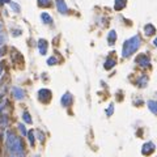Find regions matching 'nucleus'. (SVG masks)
<instances>
[{"mask_svg": "<svg viewBox=\"0 0 157 157\" xmlns=\"http://www.w3.org/2000/svg\"><path fill=\"white\" fill-rule=\"evenodd\" d=\"M5 3H9L11 4L12 2H11V0H0V4H5Z\"/></svg>", "mask_w": 157, "mask_h": 157, "instance_id": "nucleus-32", "label": "nucleus"}, {"mask_svg": "<svg viewBox=\"0 0 157 157\" xmlns=\"http://www.w3.org/2000/svg\"><path fill=\"white\" fill-rule=\"evenodd\" d=\"M115 41H117V33L114 30H111L109 33V35H107V42H109V45H114Z\"/></svg>", "mask_w": 157, "mask_h": 157, "instance_id": "nucleus-14", "label": "nucleus"}, {"mask_svg": "<svg viewBox=\"0 0 157 157\" xmlns=\"http://www.w3.org/2000/svg\"><path fill=\"white\" fill-rule=\"evenodd\" d=\"M8 126V117L7 115H2V127Z\"/></svg>", "mask_w": 157, "mask_h": 157, "instance_id": "nucleus-24", "label": "nucleus"}, {"mask_svg": "<svg viewBox=\"0 0 157 157\" xmlns=\"http://www.w3.org/2000/svg\"><path fill=\"white\" fill-rule=\"evenodd\" d=\"M28 139H29V143H30V145L33 147V145H34V143H35V132H34L33 130L28 132Z\"/></svg>", "mask_w": 157, "mask_h": 157, "instance_id": "nucleus-17", "label": "nucleus"}, {"mask_svg": "<svg viewBox=\"0 0 157 157\" xmlns=\"http://www.w3.org/2000/svg\"><path fill=\"white\" fill-rule=\"evenodd\" d=\"M11 92H12V96L18 101L25 98V91L20 87H13L12 89H11Z\"/></svg>", "mask_w": 157, "mask_h": 157, "instance_id": "nucleus-6", "label": "nucleus"}, {"mask_svg": "<svg viewBox=\"0 0 157 157\" xmlns=\"http://www.w3.org/2000/svg\"><path fill=\"white\" fill-rule=\"evenodd\" d=\"M21 34V30H18V29H16V30H13V35L14 37H18Z\"/></svg>", "mask_w": 157, "mask_h": 157, "instance_id": "nucleus-30", "label": "nucleus"}, {"mask_svg": "<svg viewBox=\"0 0 157 157\" xmlns=\"http://www.w3.org/2000/svg\"><path fill=\"white\" fill-rule=\"evenodd\" d=\"M39 5H43V7H47L50 3H48V0H38Z\"/></svg>", "mask_w": 157, "mask_h": 157, "instance_id": "nucleus-27", "label": "nucleus"}, {"mask_svg": "<svg viewBox=\"0 0 157 157\" xmlns=\"http://www.w3.org/2000/svg\"><path fill=\"white\" fill-rule=\"evenodd\" d=\"M60 102H62V105L64 107H68L71 103H72V94H71V93H64V94H63V97H62V100H60Z\"/></svg>", "mask_w": 157, "mask_h": 157, "instance_id": "nucleus-7", "label": "nucleus"}, {"mask_svg": "<svg viewBox=\"0 0 157 157\" xmlns=\"http://www.w3.org/2000/svg\"><path fill=\"white\" fill-rule=\"evenodd\" d=\"M156 149V145L152 143V141H148V143L143 144V147H141V153H143L144 156H151L153 152H155Z\"/></svg>", "mask_w": 157, "mask_h": 157, "instance_id": "nucleus-4", "label": "nucleus"}, {"mask_svg": "<svg viewBox=\"0 0 157 157\" xmlns=\"http://www.w3.org/2000/svg\"><path fill=\"white\" fill-rule=\"evenodd\" d=\"M26 153L25 151H21V152H13V153H9L7 157H25Z\"/></svg>", "mask_w": 157, "mask_h": 157, "instance_id": "nucleus-20", "label": "nucleus"}, {"mask_svg": "<svg viewBox=\"0 0 157 157\" xmlns=\"http://www.w3.org/2000/svg\"><path fill=\"white\" fill-rule=\"evenodd\" d=\"M3 73H4V63H0V77L3 76Z\"/></svg>", "mask_w": 157, "mask_h": 157, "instance_id": "nucleus-28", "label": "nucleus"}, {"mask_svg": "<svg viewBox=\"0 0 157 157\" xmlns=\"http://www.w3.org/2000/svg\"><path fill=\"white\" fill-rule=\"evenodd\" d=\"M0 127H2V115H0Z\"/></svg>", "mask_w": 157, "mask_h": 157, "instance_id": "nucleus-34", "label": "nucleus"}, {"mask_svg": "<svg viewBox=\"0 0 157 157\" xmlns=\"http://www.w3.org/2000/svg\"><path fill=\"white\" fill-rule=\"evenodd\" d=\"M148 107H149V110H151L153 114L157 115V102H156V101H153V100L148 101Z\"/></svg>", "mask_w": 157, "mask_h": 157, "instance_id": "nucleus-13", "label": "nucleus"}, {"mask_svg": "<svg viewBox=\"0 0 157 157\" xmlns=\"http://www.w3.org/2000/svg\"><path fill=\"white\" fill-rule=\"evenodd\" d=\"M144 33L147 35H152V34H155L156 33V29H155V26H153L152 24H147L144 26Z\"/></svg>", "mask_w": 157, "mask_h": 157, "instance_id": "nucleus-11", "label": "nucleus"}, {"mask_svg": "<svg viewBox=\"0 0 157 157\" xmlns=\"http://www.w3.org/2000/svg\"><path fill=\"white\" fill-rule=\"evenodd\" d=\"M5 42H7V34L0 30V46H4Z\"/></svg>", "mask_w": 157, "mask_h": 157, "instance_id": "nucleus-21", "label": "nucleus"}, {"mask_svg": "<svg viewBox=\"0 0 157 157\" xmlns=\"http://www.w3.org/2000/svg\"><path fill=\"white\" fill-rule=\"evenodd\" d=\"M34 157H39V155H35V156H34Z\"/></svg>", "mask_w": 157, "mask_h": 157, "instance_id": "nucleus-36", "label": "nucleus"}, {"mask_svg": "<svg viewBox=\"0 0 157 157\" xmlns=\"http://www.w3.org/2000/svg\"><path fill=\"white\" fill-rule=\"evenodd\" d=\"M115 63H117V62H115L114 60V59H111V58H109V59H106V62H105V69H111V68H113V67L115 66Z\"/></svg>", "mask_w": 157, "mask_h": 157, "instance_id": "nucleus-15", "label": "nucleus"}, {"mask_svg": "<svg viewBox=\"0 0 157 157\" xmlns=\"http://www.w3.org/2000/svg\"><path fill=\"white\" fill-rule=\"evenodd\" d=\"M41 18H42V21L45 22V24H47V25H50L51 22H52V18H51V16L48 13H45L43 12L42 14H41Z\"/></svg>", "mask_w": 157, "mask_h": 157, "instance_id": "nucleus-16", "label": "nucleus"}, {"mask_svg": "<svg viewBox=\"0 0 157 157\" xmlns=\"http://www.w3.org/2000/svg\"><path fill=\"white\" fill-rule=\"evenodd\" d=\"M125 7H126V0H115L114 8L117 11H122Z\"/></svg>", "mask_w": 157, "mask_h": 157, "instance_id": "nucleus-12", "label": "nucleus"}, {"mask_svg": "<svg viewBox=\"0 0 157 157\" xmlns=\"http://www.w3.org/2000/svg\"><path fill=\"white\" fill-rule=\"evenodd\" d=\"M57 63H58V59L55 57H51V58L47 59V64L48 66H54V64H57Z\"/></svg>", "mask_w": 157, "mask_h": 157, "instance_id": "nucleus-23", "label": "nucleus"}, {"mask_svg": "<svg viewBox=\"0 0 157 157\" xmlns=\"http://www.w3.org/2000/svg\"><path fill=\"white\" fill-rule=\"evenodd\" d=\"M137 85H139L140 88H144V87H147V84H148V77L145 76V75H141V76L137 78Z\"/></svg>", "mask_w": 157, "mask_h": 157, "instance_id": "nucleus-10", "label": "nucleus"}, {"mask_svg": "<svg viewBox=\"0 0 157 157\" xmlns=\"http://www.w3.org/2000/svg\"><path fill=\"white\" fill-rule=\"evenodd\" d=\"M140 37L139 35H134L132 38L127 39L125 43H123V47H122V57L123 58H128L134 54L135 51H137V48L140 47Z\"/></svg>", "mask_w": 157, "mask_h": 157, "instance_id": "nucleus-2", "label": "nucleus"}, {"mask_svg": "<svg viewBox=\"0 0 157 157\" xmlns=\"http://www.w3.org/2000/svg\"><path fill=\"white\" fill-rule=\"evenodd\" d=\"M4 52H5V47L3 46L2 48H0V57H3V55H4Z\"/></svg>", "mask_w": 157, "mask_h": 157, "instance_id": "nucleus-31", "label": "nucleus"}, {"mask_svg": "<svg viewBox=\"0 0 157 157\" xmlns=\"http://www.w3.org/2000/svg\"><path fill=\"white\" fill-rule=\"evenodd\" d=\"M153 45H155V46L157 47V38H155V41H153Z\"/></svg>", "mask_w": 157, "mask_h": 157, "instance_id": "nucleus-33", "label": "nucleus"}, {"mask_svg": "<svg viewBox=\"0 0 157 157\" xmlns=\"http://www.w3.org/2000/svg\"><path fill=\"white\" fill-rule=\"evenodd\" d=\"M113 111H114V105L111 103L109 107H107V110H106V114H107V117H110L111 114H113Z\"/></svg>", "mask_w": 157, "mask_h": 157, "instance_id": "nucleus-26", "label": "nucleus"}, {"mask_svg": "<svg viewBox=\"0 0 157 157\" xmlns=\"http://www.w3.org/2000/svg\"><path fill=\"white\" fill-rule=\"evenodd\" d=\"M17 128H18V131L21 132V135H22V136H28V132H29V131H26L25 126L22 125V123H18V125H17Z\"/></svg>", "mask_w": 157, "mask_h": 157, "instance_id": "nucleus-19", "label": "nucleus"}, {"mask_svg": "<svg viewBox=\"0 0 157 157\" xmlns=\"http://www.w3.org/2000/svg\"><path fill=\"white\" fill-rule=\"evenodd\" d=\"M5 148L9 153L21 152V151H24V141H22L21 137L17 136L13 131H8V132H7Z\"/></svg>", "mask_w": 157, "mask_h": 157, "instance_id": "nucleus-1", "label": "nucleus"}, {"mask_svg": "<svg viewBox=\"0 0 157 157\" xmlns=\"http://www.w3.org/2000/svg\"><path fill=\"white\" fill-rule=\"evenodd\" d=\"M37 136H38V139H39V141H41V143H43V141H45V135H43V132H42V131H37Z\"/></svg>", "mask_w": 157, "mask_h": 157, "instance_id": "nucleus-25", "label": "nucleus"}, {"mask_svg": "<svg viewBox=\"0 0 157 157\" xmlns=\"http://www.w3.org/2000/svg\"><path fill=\"white\" fill-rule=\"evenodd\" d=\"M0 29H2V21H0Z\"/></svg>", "mask_w": 157, "mask_h": 157, "instance_id": "nucleus-35", "label": "nucleus"}, {"mask_svg": "<svg viewBox=\"0 0 157 157\" xmlns=\"http://www.w3.org/2000/svg\"><path fill=\"white\" fill-rule=\"evenodd\" d=\"M5 105H7L5 101H2V102H0V113H2L3 109H4V107H5Z\"/></svg>", "mask_w": 157, "mask_h": 157, "instance_id": "nucleus-29", "label": "nucleus"}, {"mask_svg": "<svg viewBox=\"0 0 157 157\" xmlns=\"http://www.w3.org/2000/svg\"><path fill=\"white\" fill-rule=\"evenodd\" d=\"M11 9H13L16 13H18V12H20V5H18L17 3H13L12 2V3H11Z\"/></svg>", "mask_w": 157, "mask_h": 157, "instance_id": "nucleus-22", "label": "nucleus"}, {"mask_svg": "<svg viewBox=\"0 0 157 157\" xmlns=\"http://www.w3.org/2000/svg\"><path fill=\"white\" fill-rule=\"evenodd\" d=\"M57 7H58V11L62 14H66L68 12V8H67V4L64 3V0H57Z\"/></svg>", "mask_w": 157, "mask_h": 157, "instance_id": "nucleus-8", "label": "nucleus"}, {"mask_svg": "<svg viewBox=\"0 0 157 157\" xmlns=\"http://www.w3.org/2000/svg\"><path fill=\"white\" fill-rule=\"evenodd\" d=\"M22 119H24V122L28 123V125H32L33 123V119H32L30 114H29L28 111H24V113H22Z\"/></svg>", "mask_w": 157, "mask_h": 157, "instance_id": "nucleus-18", "label": "nucleus"}, {"mask_svg": "<svg viewBox=\"0 0 157 157\" xmlns=\"http://www.w3.org/2000/svg\"><path fill=\"white\" fill-rule=\"evenodd\" d=\"M38 98L41 102L47 103L51 100V91H48V89H41L38 92Z\"/></svg>", "mask_w": 157, "mask_h": 157, "instance_id": "nucleus-5", "label": "nucleus"}, {"mask_svg": "<svg viewBox=\"0 0 157 157\" xmlns=\"http://www.w3.org/2000/svg\"><path fill=\"white\" fill-rule=\"evenodd\" d=\"M135 62H136L140 67H144V68H147V67L151 66V59H149L148 55H144V54L137 55L136 59H135Z\"/></svg>", "mask_w": 157, "mask_h": 157, "instance_id": "nucleus-3", "label": "nucleus"}, {"mask_svg": "<svg viewBox=\"0 0 157 157\" xmlns=\"http://www.w3.org/2000/svg\"><path fill=\"white\" fill-rule=\"evenodd\" d=\"M38 48H39V52L42 55H45L47 52V42L45 39H39L38 41Z\"/></svg>", "mask_w": 157, "mask_h": 157, "instance_id": "nucleus-9", "label": "nucleus"}]
</instances>
